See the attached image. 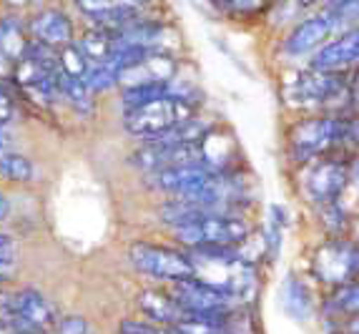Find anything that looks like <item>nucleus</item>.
<instances>
[{
    "label": "nucleus",
    "instance_id": "obj_1",
    "mask_svg": "<svg viewBox=\"0 0 359 334\" xmlns=\"http://www.w3.org/2000/svg\"><path fill=\"white\" fill-rule=\"evenodd\" d=\"M189 119H194V103L189 101V95L171 93L166 98L126 111L123 126L131 136L154 141V138H161L163 133L174 131L176 126H181Z\"/></svg>",
    "mask_w": 359,
    "mask_h": 334
},
{
    "label": "nucleus",
    "instance_id": "obj_2",
    "mask_svg": "<svg viewBox=\"0 0 359 334\" xmlns=\"http://www.w3.org/2000/svg\"><path fill=\"white\" fill-rule=\"evenodd\" d=\"M252 234L249 221L239 214H216L176 229V239L194 249H231Z\"/></svg>",
    "mask_w": 359,
    "mask_h": 334
},
{
    "label": "nucleus",
    "instance_id": "obj_3",
    "mask_svg": "<svg viewBox=\"0 0 359 334\" xmlns=\"http://www.w3.org/2000/svg\"><path fill=\"white\" fill-rule=\"evenodd\" d=\"M133 267L138 272L151 276H158V279H171L176 281H186L196 276V267H194V259L181 254V251L166 249V246H156V244H146V241H138L131 246L128 251Z\"/></svg>",
    "mask_w": 359,
    "mask_h": 334
},
{
    "label": "nucleus",
    "instance_id": "obj_4",
    "mask_svg": "<svg viewBox=\"0 0 359 334\" xmlns=\"http://www.w3.org/2000/svg\"><path fill=\"white\" fill-rule=\"evenodd\" d=\"M171 297L184 307L189 314H204V316H229L236 305H239V297L224 292L219 286H211L201 279H186L176 281Z\"/></svg>",
    "mask_w": 359,
    "mask_h": 334
},
{
    "label": "nucleus",
    "instance_id": "obj_5",
    "mask_svg": "<svg viewBox=\"0 0 359 334\" xmlns=\"http://www.w3.org/2000/svg\"><path fill=\"white\" fill-rule=\"evenodd\" d=\"M341 141V121L327 119H309L299 123L292 133V156L297 161H311L322 156L327 149Z\"/></svg>",
    "mask_w": 359,
    "mask_h": 334
},
{
    "label": "nucleus",
    "instance_id": "obj_6",
    "mask_svg": "<svg viewBox=\"0 0 359 334\" xmlns=\"http://www.w3.org/2000/svg\"><path fill=\"white\" fill-rule=\"evenodd\" d=\"M8 322L18 334H43L55 322L53 309L36 289H23L8 302Z\"/></svg>",
    "mask_w": 359,
    "mask_h": 334
},
{
    "label": "nucleus",
    "instance_id": "obj_7",
    "mask_svg": "<svg viewBox=\"0 0 359 334\" xmlns=\"http://www.w3.org/2000/svg\"><path fill=\"white\" fill-rule=\"evenodd\" d=\"M314 272L327 284H352L359 274V249L344 241H327L314 257Z\"/></svg>",
    "mask_w": 359,
    "mask_h": 334
},
{
    "label": "nucleus",
    "instance_id": "obj_8",
    "mask_svg": "<svg viewBox=\"0 0 359 334\" xmlns=\"http://www.w3.org/2000/svg\"><path fill=\"white\" fill-rule=\"evenodd\" d=\"M304 186L311 201L332 206L341 196L344 186H347V168L341 166L339 161H334V159H322L306 173Z\"/></svg>",
    "mask_w": 359,
    "mask_h": 334
},
{
    "label": "nucleus",
    "instance_id": "obj_9",
    "mask_svg": "<svg viewBox=\"0 0 359 334\" xmlns=\"http://www.w3.org/2000/svg\"><path fill=\"white\" fill-rule=\"evenodd\" d=\"M176 73V60L171 55L156 51L149 53L144 60H138L136 66L121 71L118 84L126 88H138V86H156V84H171V78Z\"/></svg>",
    "mask_w": 359,
    "mask_h": 334
},
{
    "label": "nucleus",
    "instance_id": "obj_10",
    "mask_svg": "<svg viewBox=\"0 0 359 334\" xmlns=\"http://www.w3.org/2000/svg\"><path fill=\"white\" fill-rule=\"evenodd\" d=\"M341 81L337 73H324V71H309L299 76L292 86V98L304 106H319V103L334 101L341 93Z\"/></svg>",
    "mask_w": 359,
    "mask_h": 334
},
{
    "label": "nucleus",
    "instance_id": "obj_11",
    "mask_svg": "<svg viewBox=\"0 0 359 334\" xmlns=\"http://www.w3.org/2000/svg\"><path fill=\"white\" fill-rule=\"evenodd\" d=\"M359 63V28L347 30L344 36L332 41L330 46H324L314 60H311V71H324V73H337L341 68Z\"/></svg>",
    "mask_w": 359,
    "mask_h": 334
},
{
    "label": "nucleus",
    "instance_id": "obj_12",
    "mask_svg": "<svg viewBox=\"0 0 359 334\" xmlns=\"http://www.w3.org/2000/svg\"><path fill=\"white\" fill-rule=\"evenodd\" d=\"M334 23H337V15L332 11L311 15V18H306L304 23H299L289 33L287 43H284V51L292 55L309 53V51H314L324 38L330 36V30L334 28Z\"/></svg>",
    "mask_w": 359,
    "mask_h": 334
},
{
    "label": "nucleus",
    "instance_id": "obj_13",
    "mask_svg": "<svg viewBox=\"0 0 359 334\" xmlns=\"http://www.w3.org/2000/svg\"><path fill=\"white\" fill-rule=\"evenodd\" d=\"M138 307L149 316L154 324H161V327H179L181 322H186L189 312L176 302L171 294L156 292V289H146V292L138 294Z\"/></svg>",
    "mask_w": 359,
    "mask_h": 334
},
{
    "label": "nucleus",
    "instance_id": "obj_14",
    "mask_svg": "<svg viewBox=\"0 0 359 334\" xmlns=\"http://www.w3.org/2000/svg\"><path fill=\"white\" fill-rule=\"evenodd\" d=\"M30 30H33V36H36L38 43H43V46H48V48H55V46L68 48L71 36H73L71 20H68L66 13H60V11H43L41 15L33 18Z\"/></svg>",
    "mask_w": 359,
    "mask_h": 334
},
{
    "label": "nucleus",
    "instance_id": "obj_15",
    "mask_svg": "<svg viewBox=\"0 0 359 334\" xmlns=\"http://www.w3.org/2000/svg\"><path fill=\"white\" fill-rule=\"evenodd\" d=\"M28 38L18 18H0V60L20 63L28 53Z\"/></svg>",
    "mask_w": 359,
    "mask_h": 334
},
{
    "label": "nucleus",
    "instance_id": "obj_16",
    "mask_svg": "<svg viewBox=\"0 0 359 334\" xmlns=\"http://www.w3.org/2000/svg\"><path fill=\"white\" fill-rule=\"evenodd\" d=\"M78 51L83 53V58L88 60L90 66L106 63L116 51L114 33H111V30H101V28L88 30V33H83V38L78 41Z\"/></svg>",
    "mask_w": 359,
    "mask_h": 334
},
{
    "label": "nucleus",
    "instance_id": "obj_17",
    "mask_svg": "<svg viewBox=\"0 0 359 334\" xmlns=\"http://www.w3.org/2000/svg\"><path fill=\"white\" fill-rule=\"evenodd\" d=\"M171 84H156V86H138V88H126L123 91V106L126 111H133V108H141L146 103H154L158 98H166L171 95Z\"/></svg>",
    "mask_w": 359,
    "mask_h": 334
},
{
    "label": "nucleus",
    "instance_id": "obj_18",
    "mask_svg": "<svg viewBox=\"0 0 359 334\" xmlns=\"http://www.w3.org/2000/svg\"><path fill=\"white\" fill-rule=\"evenodd\" d=\"M58 81H60V95H63L73 108H78V111H88L90 91H88V86H86L83 78H68L60 73Z\"/></svg>",
    "mask_w": 359,
    "mask_h": 334
},
{
    "label": "nucleus",
    "instance_id": "obj_19",
    "mask_svg": "<svg viewBox=\"0 0 359 334\" xmlns=\"http://www.w3.org/2000/svg\"><path fill=\"white\" fill-rule=\"evenodd\" d=\"M284 305H287V309L294 316H299V319H304L309 314V307H311L309 292H306V286L302 281L287 279V284H284Z\"/></svg>",
    "mask_w": 359,
    "mask_h": 334
},
{
    "label": "nucleus",
    "instance_id": "obj_20",
    "mask_svg": "<svg viewBox=\"0 0 359 334\" xmlns=\"http://www.w3.org/2000/svg\"><path fill=\"white\" fill-rule=\"evenodd\" d=\"M0 176H6V179L11 181H18V184H25V181H30V176H33V163L25 159V156L20 154H6L3 159H0Z\"/></svg>",
    "mask_w": 359,
    "mask_h": 334
},
{
    "label": "nucleus",
    "instance_id": "obj_21",
    "mask_svg": "<svg viewBox=\"0 0 359 334\" xmlns=\"http://www.w3.org/2000/svg\"><path fill=\"white\" fill-rule=\"evenodd\" d=\"M83 81H86V86H88L90 93H93V91H106V88H111V86L118 84V71L106 60V63L90 66Z\"/></svg>",
    "mask_w": 359,
    "mask_h": 334
},
{
    "label": "nucleus",
    "instance_id": "obj_22",
    "mask_svg": "<svg viewBox=\"0 0 359 334\" xmlns=\"http://www.w3.org/2000/svg\"><path fill=\"white\" fill-rule=\"evenodd\" d=\"M330 307L337 314H359V281L339 286Z\"/></svg>",
    "mask_w": 359,
    "mask_h": 334
},
{
    "label": "nucleus",
    "instance_id": "obj_23",
    "mask_svg": "<svg viewBox=\"0 0 359 334\" xmlns=\"http://www.w3.org/2000/svg\"><path fill=\"white\" fill-rule=\"evenodd\" d=\"M90 63L83 58V53L78 51V46H68L63 48V53H60V73L68 78H86L88 73Z\"/></svg>",
    "mask_w": 359,
    "mask_h": 334
},
{
    "label": "nucleus",
    "instance_id": "obj_24",
    "mask_svg": "<svg viewBox=\"0 0 359 334\" xmlns=\"http://www.w3.org/2000/svg\"><path fill=\"white\" fill-rule=\"evenodd\" d=\"M121 334H179L171 327H161L154 322H136V319H126L118 329Z\"/></svg>",
    "mask_w": 359,
    "mask_h": 334
},
{
    "label": "nucleus",
    "instance_id": "obj_25",
    "mask_svg": "<svg viewBox=\"0 0 359 334\" xmlns=\"http://www.w3.org/2000/svg\"><path fill=\"white\" fill-rule=\"evenodd\" d=\"M58 334H88V324H86L83 316L78 314L63 316L58 322Z\"/></svg>",
    "mask_w": 359,
    "mask_h": 334
},
{
    "label": "nucleus",
    "instance_id": "obj_26",
    "mask_svg": "<svg viewBox=\"0 0 359 334\" xmlns=\"http://www.w3.org/2000/svg\"><path fill=\"white\" fill-rule=\"evenodd\" d=\"M337 18H359V0H352V3H339V6L330 8Z\"/></svg>",
    "mask_w": 359,
    "mask_h": 334
},
{
    "label": "nucleus",
    "instance_id": "obj_27",
    "mask_svg": "<svg viewBox=\"0 0 359 334\" xmlns=\"http://www.w3.org/2000/svg\"><path fill=\"white\" fill-rule=\"evenodd\" d=\"M13 119V101L6 91L0 88V126H6Z\"/></svg>",
    "mask_w": 359,
    "mask_h": 334
},
{
    "label": "nucleus",
    "instance_id": "obj_28",
    "mask_svg": "<svg viewBox=\"0 0 359 334\" xmlns=\"http://www.w3.org/2000/svg\"><path fill=\"white\" fill-rule=\"evenodd\" d=\"M11 259H13V246H11V239H8V236H3V234H0V269H3V267H8V264H11Z\"/></svg>",
    "mask_w": 359,
    "mask_h": 334
},
{
    "label": "nucleus",
    "instance_id": "obj_29",
    "mask_svg": "<svg viewBox=\"0 0 359 334\" xmlns=\"http://www.w3.org/2000/svg\"><path fill=\"white\" fill-rule=\"evenodd\" d=\"M6 154H11V146H8V136L6 133H0V159Z\"/></svg>",
    "mask_w": 359,
    "mask_h": 334
},
{
    "label": "nucleus",
    "instance_id": "obj_30",
    "mask_svg": "<svg viewBox=\"0 0 359 334\" xmlns=\"http://www.w3.org/2000/svg\"><path fill=\"white\" fill-rule=\"evenodd\" d=\"M8 214V199L6 196H0V219Z\"/></svg>",
    "mask_w": 359,
    "mask_h": 334
},
{
    "label": "nucleus",
    "instance_id": "obj_31",
    "mask_svg": "<svg viewBox=\"0 0 359 334\" xmlns=\"http://www.w3.org/2000/svg\"><path fill=\"white\" fill-rule=\"evenodd\" d=\"M354 184H357V189H359V161H357V166H354Z\"/></svg>",
    "mask_w": 359,
    "mask_h": 334
},
{
    "label": "nucleus",
    "instance_id": "obj_32",
    "mask_svg": "<svg viewBox=\"0 0 359 334\" xmlns=\"http://www.w3.org/2000/svg\"><path fill=\"white\" fill-rule=\"evenodd\" d=\"M354 236H357V249H359V219H357V227H354Z\"/></svg>",
    "mask_w": 359,
    "mask_h": 334
}]
</instances>
